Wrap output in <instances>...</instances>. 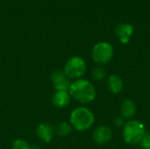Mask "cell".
Listing matches in <instances>:
<instances>
[{
    "label": "cell",
    "instance_id": "cell-10",
    "mask_svg": "<svg viewBox=\"0 0 150 149\" xmlns=\"http://www.w3.org/2000/svg\"><path fill=\"white\" fill-rule=\"evenodd\" d=\"M71 97L68 90H55L52 96V104L56 108H64L70 103Z\"/></svg>",
    "mask_w": 150,
    "mask_h": 149
},
{
    "label": "cell",
    "instance_id": "cell-17",
    "mask_svg": "<svg viewBox=\"0 0 150 149\" xmlns=\"http://www.w3.org/2000/svg\"><path fill=\"white\" fill-rule=\"evenodd\" d=\"M125 121H124V119L122 117H118L114 119V125L118 127H121V126H124L125 125Z\"/></svg>",
    "mask_w": 150,
    "mask_h": 149
},
{
    "label": "cell",
    "instance_id": "cell-16",
    "mask_svg": "<svg viewBox=\"0 0 150 149\" xmlns=\"http://www.w3.org/2000/svg\"><path fill=\"white\" fill-rule=\"evenodd\" d=\"M140 144L143 149H150V133H146Z\"/></svg>",
    "mask_w": 150,
    "mask_h": 149
},
{
    "label": "cell",
    "instance_id": "cell-7",
    "mask_svg": "<svg viewBox=\"0 0 150 149\" xmlns=\"http://www.w3.org/2000/svg\"><path fill=\"white\" fill-rule=\"evenodd\" d=\"M112 131L107 126H100L93 131L92 139L98 145H105L111 141Z\"/></svg>",
    "mask_w": 150,
    "mask_h": 149
},
{
    "label": "cell",
    "instance_id": "cell-14",
    "mask_svg": "<svg viewBox=\"0 0 150 149\" xmlns=\"http://www.w3.org/2000/svg\"><path fill=\"white\" fill-rule=\"evenodd\" d=\"M91 76L94 81H97V82L103 81L106 76V70L102 66H98L93 68L91 72Z\"/></svg>",
    "mask_w": 150,
    "mask_h": 149
},
{
    "label": "cell",
    "instance_id": "cell-18",
    "mask_svg": "<svg viewBox=\"0 0 150 149\" xmlns=\"http://www.w3.org/2000/svg\"><path fill=\"white\" fill-rule=\"evenodd\" d=\"M31 149H39V148H32Z\"/></svg>",
    "mask_w": 150,
    "mask_h": 149
},
{
    "label": "cell",
    "instance_id": "cell-13",
    "mask_svg": "<svg viewBox=\"0 0 150 149\" xmlns=\"http://www.w3.org/2000/svg\"><path fill=\"white\" fill-rule=\"evenodd\" d=\"M54 133L60 137H67L72 132V126L67 122H59L54 127Z\"/></svg>",
    "mask_w": 150,
    "mask_h": 149
},
{
    "label": "cell",
    "instance_id": "cell-2",
    "mask_svg": "<svg viewBox=\"0 0 150 149\" xmlns=\"http://www.w3.org/2000/svg\"><path fill=\"white\" fill-rule=\"evenodd\" d=\"M70 125L72 128L83 132L89 130L95 122V116L93 112L83 106L75 108L69 116Z\"/></svg>",
    "mask_w": 150,
    "mask_h": 149
},
{
    "label": "cell",
    "instance_id": "cell-9",
    "mask_svg": "<svg viewBox=\"0 0 150 149\" xmlns=\"http://www.w3.org/2000/svg\"><path fill=\"white\" fill-rule=\"evenodd\" d=\"M36 134L38 138L45 143H50L55 135L54 127L48 123L40 124L36 128Z\"/></svg>",
    "mask_w": 150,
    "mask_h": 149
},
{
    "label": "cell",
    "instance_id": "cell-8",
    "mask_svg": "<svg viewBox=\"0 0 150 149\" xmlns=\"http://www.w3.org/2000/svg\"><path fill=\"white\" fill-rule=\"evenodd\" d=\"M134 26L128 23H121L119 24L115 27V34L119 38L120 41L122 44H127L130 40L131 36L134 33Z\"/></svg>",
    "mask_w": 150,
    "mask_h": 149
},
{
    "label": "cell",
    "instance_id": "cell-15",
    "mask_svg": "<svg viewBox=\"0 0 150 149\" xmlns=\"http://www.w3.org/2000/svg\"><path fill=\"white\" fill-rule=\"evenodd\" d=\"M30 145L22 139H17L13 141L11 145V149H31Z\"/></svg>",
    "mask_w": 150,
    "mask_h": 149
},
{
    "label": "cell",
    "instance_id": "cell-6",
    "mask_svg": "<svg viewBox=\"0 0 150 149\" xmlns=\"http://www.w3.org/2000/svg\"><path fill=\"white\" fill-rule=\"evenodd\" d=\"M50 78L53 83V87L55 90H69L71 82L70 79L65 75L63 70H54Z\"/></svg>",
    "mask_w": 150,
    "mask_h": 149
},
{
    "label": "cell",
    "instance_id": "cell-1",
    "mask_svg": "<svg viewBox=\"0 0 150 149\" xmlns=\"http://www.w3.org/2000/svg\"><path fill=\"white\" fill-rule=\"evenodd\" d=\"M68 91L71 98L81 104H90L97 96L95 86L90 81L83 78L74 80Z\"/></svg>",
    "mask_w": 150,
    "mask_h": 149
},
{
    "label": "cell",
    "instance_id": "cell-12",
    "mask_svg": "<svg viewBox=\"0 0 150 149\" xmlns=\"http://www.w3.org/2000/svg\"><path fill=\"white\" fill-rule=\"evenodd\" d=\"M108 90L112 94H119L122 91L124 88V82L120 76L113 74L108 77L107 80Z\"/></svg>",
    "mask_w": 150,
    "mask_h": 149
},
{
    "label": "cell",
    "instance_id": "cell-5",
    "mask_svg": "<svg viewBox=\"0 0 150 149\" xmlns=\"http://www.w3.org/2000/svg\"><path fill=\"white\" fill-rule=\"evenodd\" d=\"M114 50L112 44L106 41L97 43L91 50V58L98 66H103L111 61L113 57Z\"/></svg>",
    "mask_w": 150,
    "mask_h": 149
},
{
    "label": "cell",
    "instance_id": "cell-4",
    "mask_svg": "<svg viewBox=\"0 0 150 149\" xmlns=\"http://www.w3.org/2000/svg\"><path fill=\"white\" fill-rule=\"evenodd\" d=\"M87 69L86 61L81 56L76 55L70 57L65 63L63 71L65 75L71 80H77L82 78Z\"/></svg>",
    "mask_w": 150,
    "mask_h": 149
},
{
    "label": "cell",
    "instance_id": "cell-11",
    "mask_svg": "<svg viewBox=\"0 0 150 149\" xmlns=\"http://www.w3.org/2000/svg\"><path fill=\"white\" fill-rule=\"evenodd\" d=\"M120 117H122L124 119H132L136 113L135 103L131 99H125L120 105Z\"/></svg>",
    "mask_w": 150,
    "mask_h": 149
},
{
    "label": "cell",
    "instance_id": "cell-3",
    "mask_svg": "<svg viewBox=\"0 0 150 149\" xmlns=\"http://www.w3.org/2000/svg\"><path fill=\"white\" fill-rule=\"evenodd\" d=\"M146 134L145 126L138 120H129L125 123L122 129V137L126 143L139 144Z\"/></svg>",
    "mask_w": 150,
    "mask_h": 149
}]
</instances>
